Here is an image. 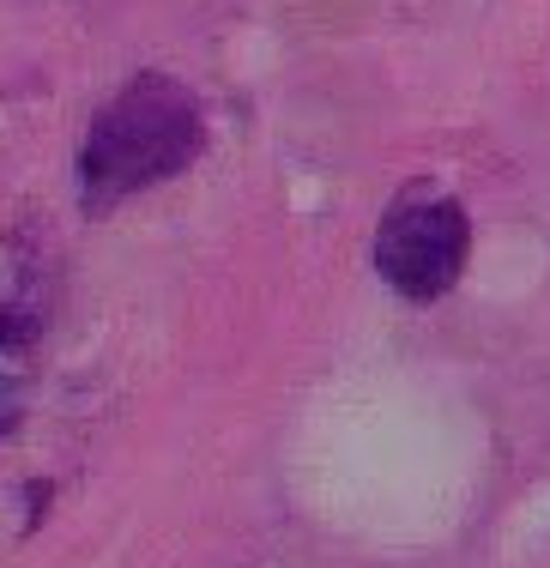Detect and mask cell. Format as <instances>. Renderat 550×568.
<instances>
[{"label":"cell","mask_w":550,"mask_h":568,"mask_svg":"<svg viewBox=\"0 0 550 568\" xmlns=\"http://www.w3.org/2000/svg\"><path fill=\"white\" fill-rule=\"evenodd\" d=\"M206 145V121L200 103L187 98L176 79L140 73L115 91L91 121L85 145H79V200L91 212H110L145 187L182 175Z\"/></svg>","instance_id":"1"},{"label":"cell","mask_w":550,"mask_h":568,"mask_svg":"<svg viewBox=\"0 0 550 568\" xmlns=\"http://www.w3.org/2000/svg\"><path fill=\"white\" fill-rule=\"evenodd\" d=\"M466 242H472V230H466L460 200L418 182V187H399L394 206L381 212L369 254H375V273L394 284L406 303H436L460 278Z\"/></svg>","instance_id":"2"},{"label":"cell","mask_w":550,"mask_h":568,"mask_svg":"<svg viewBox=\"0 0 550 568\" xmlns=\"http://www.w3.org/2000/svg\"><path fill=\"white\" fill-rule=\"evenodd\" d=\"M31 339V315H19V308H0V351H19Z\"/></svg>","instance_id":"3"},{"label":"cell","mask_w":550,"mask_h":568,"mask_svg":"<svg viewBox=\"0 0 550 568\" xmlns=\"http://www.w3.org/2000/svg\"><path fill=\"white\" fill-rule=\"evenodd\" d=\"M12 424H19V387H12V382H0V436H7Z\"/></svg>","instance_id":"4"}]
</instances>
